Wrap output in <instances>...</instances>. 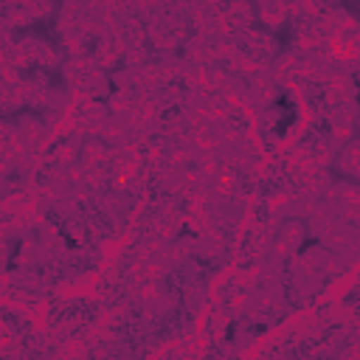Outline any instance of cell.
<instances>
[{
  "label": "cell",
  "instance_id": "6da1fadb",
  "mask_svg": "<svg viewBox=\"0 0 360 360\" xmlns=\"http://www.w3.org/2000/svg\"><path fill=\"white\" fill-rule=\"evenodd\" d=\"M357 104H360V87H357Z\"/></svg>",
  "mask_w": 360,
  "mask_h": 360
}]
</instances>
